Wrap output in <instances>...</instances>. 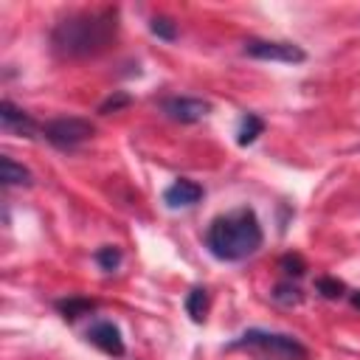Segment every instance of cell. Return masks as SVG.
I'll return each mask as SVG.
<instances>
[{"label": "cell", "instance_id": "obj_16", "mask_svg": "<svg viewBox=\"0 0 360 360\" xmlns=\"http://www.w3.org/2000/svg\"><path fill=\"white\" fill-rule=\"evenodd\" d=\"M315 290L323 295V298H340L343 295V281H338V278H329V276H321L318 281H315Z\"/></svg>", "mask_w": 360, "mask_h": 360}, {"label": "cell", "instance_id": "obj_8", "mask_svg": "<svg viewBox=\"0 0 360 360\" xmlns=\"http://www.w3.org/2000/svg\"><path fill=\"white\" fill-rule=\"evenodd\" d=\"M200 200H202V186L194 183V180H188V177L174 180V183L163 191V202H166L169 208H191V205H197Z\"/></svg>", "mask_w": 360, "mask_h": 360}, {"label": "cell", "instance_id": "obj_1", "mask_svg": "<svg viewBox=\"0 0 360 360\" xmlns=\"http://www.w3.org/2000/svg\"><path fill=\"white\" fill-rule=\"evenodd\" d=\"M118 34V11H79L59 20L51 31V48L62 59H84L107 51Z\"/></svg>", "mask_w": 360, "mask_h": 360}, {"label": "cell", "instance_id": "obj_13", "mask_svg": "<svg viewBox=\"0 0 360 360\" xmlns=\"http://www.w3.org/2000/svg\"><path fill=\"white\" fill-rule=\"evenodd\" d=\"M56 309L68 318V321H76L79 315H87L96 309V301L90 298H65V301H56Z\"/></svg>", "mask_w": 360, "mask_h": 360}, {"label": "cell", "instance_id": "obj_7", "mask_svg": "<svg viewBox=\"0 0 360 360\" xmlns=\"http://www.w3.org/2000/svg\"><path fill=\"white\" fill-rule=\"evenodd\" d=\"M87 340L96 349H101L104 354H110V357H121L124 354V338H121V332H118V326L112 321H96V323H90Z\"/></svg>", "mask_w": 360, "mask_h": 360}, {"label": "cell", "instance_id": "obj_2", "mask_svg": "<svg viewBox=\"0 0 360 360\" xmlns=\"http://www.w3.org/2000/svg\"><path fill=\"white\" fill-rule=\"evenodd\" d=\"M262 225L253 208H236L211 219L205 231V248L219 262H242L262 248Z\"/></svg>", "mask_w": 360, "mask_h": 360}, {"label": "cell", "instance_id": "obj_20", "mask_svg": "<svg viewBox=\"0 0 360 360\" xmlns=\"http://www.w3.org/2000/svg\"><path fill=\"white\" fill-rule=\"evenodd\" d=\"M352 307L360 309V292H352Z\"/></svg>", "mask_w": 360, "mask_h": 360}, {"label": "cell", "instance_id": "obj_12", "mask_svg": "<svg viewBox=\"0 0 360 360\" xmlns=\"http://www.w3.org/2000/svg\"><path fill=\"white\" fill-rule=\"evenodd\" d=\"M205 309H208V290L205 287H194L188 295H186V312L191 315V321H202L205 318Z\"/></svg>", "mask_w": 360, "mask_h": 360}, {"label": "cell", "instance_id": "obj_9", "mask_svg": "<svg viewBox=\"0 0 360 360\" xmlns=\"http://www.w3.org/2000/svg\"><path fill=\"white\" fill-rule=\"evenodd\" d=\"M0 124L6 132H22V135H31L34 132V121L25 110H20L17 104H11L8 98L0 101Z\"/></svg>", "mask_w": 360, "mask_h": 360}, {"label": "cell", "instance_id": "obj_5", "mask_svg": "<svg viewBox=\"0 0 360 360\" xmlns=\"http://www.w3.org/2000/svg\"><path fill=\"white\" fill-rule=\"evenodd\" d=\"M248 56L253 59H264V62H287V65H298L307 59L304 48H298L295 42H276V39H248L242 48Z\"/></svg>", "mask_w": 360, "mask_h": 360}, {"label": "cell", "instance_id": "obj_17", "mask_svg": "<svg viewBox=\"0 0 360 360\" xmlns=\"http://www.w3.org/2000/svg\"><path fill=\"white\" fill-rule=\"evenodd\" d=\"M273 298H276L278 304H287V307H290V304H298L304 295H301V290L292 287V284H278V287L273 290Z\"/></svg>", "mask_w": 360, "mask_h": 360}, {"label": "cell", "instance_id": "obj_4", "mask_svg": "<svg viewBox=\"0 0 360 360\" xmlns=\"http://www.w3.org/2000/svg\"><path fill=\"white\" fill-rule=\"evenodd\" d=\"M96 127L87 121V118H79V115H62V118H53L42 127V135L51 146L62 149V152H70L82 143H87L93 138Z\"/></svg>", "mask_w": 360, "mask_h": 360}, {"label": "cell", "instance_id": "obj_19", "mask_svg": "<svg viewBox=\"0 0 360 360\" xmlns=\"http://www.w3.org/2000/svg\"><path fill=\"white\" fill-rule=\"evenodd\" d=\"M127 104H129V96H127V93H115V96H110L107 101H101L98 112H101V115H110V112H118V110L127 107Z\"/></svg>", "mask_w": 360, "mask_h": 360}, {"label": "cell", "instance_id": "obj_3", "mask_svg": "<svg viewBox=\"0 0 360 360\" xmlns=\"http://www.w3.org/2000/svg\"><path fill=\"white\" fill-rule=\"evenodd\" d=\"M228 349H256V352H264L276 360H307L309 352L301 340H295L292 335H284V332H267V329H248L242 332L236 340L228 343Z\"/></svg>", "mask_w": 360, "mask_h": 360}, {"label": "cell", "instance_id": "obj_6", "mask_svg": "<svg viewBox=\"0 0 360 360\" xmlns=\"http://www.w3.org/2000/svg\"><path fill=\"white\" fill-rule=\"evenodd\" d=\"M160 110H163V115L172 118V121L197 124V121L208 118L211 104L202 101V98H194V96H169V98L160 101Z\"/></svg>", "mask_w": 360, "mask_h": 360}, {"label": "cell", "instance_id": "obj_15", "mask_svg": "<svg viewBox=\"0 0 360 360\" xmlns=\"http://www.w3.org/2000/svg\"><path fill=\"white\" fill-rule=\"evenodd\" d=\"M96 262H98L101 270L112 273V270H118V264H121V250H118L115 245H104V248L96 250Z\"/></svg>", "mask_w": 360, "mask_h": 360}, {"label": "cell", "instance_id": "obj_10", "mask_svg": "<svg viewBox=\"0 0 360 360\" xmlns=\"http://www.w3.org/2000/svg\"><path fill=\"white\" fill-rule=\"evenodd\" d=\"M0 180H3V186H31L34 183L31 172L8 155H0Z\"/></svg>", "mask_w": 360, "mask_h": 360}, {"label": "cell", "instance_id": "obj_14", "mask_svg": "<svg viewBox=\"0 0 360 360\" xmlns=\"http://www.w3.org/2000/svg\"><path fill=\"white\" fill-rule=\"evenodd\" d=\"M149 31H152L158 39H166V42H174V39H177V25H174V20H169V17H152V20H149Z\"/></svg>", "mask_w": 360, "mask_h": 360}, {"label": "cell", "instance_id": "obj_11", "mask_svg": "<svg viewBox=\"0 0 360 360\" xmlns=\"http://www.w3.org/2000/svg\"><path fill=\"white\" fill-rule=\"evenodd\" d=\"M262 132H264V121H262L256 112H248V115H242V121H239L236 143H239V146H248V143H253Z\"/></svg>", "mask_w": 360, "mask_h": 360}, {"label": "cell", "instance_id": "obj_18", "mask_svg": "<svg viewBox=\"0 0 360 360\" xmlns=\"http://www.w3.org/2000/svg\"><path fill=\"white\" fill-rule=\"evenodd\" d=\"M281 270L287 273V276H304V270H307V264H304V259L298 256V253H287V256H281Z\"/></svg>", "mask_w": 360, "mask_h": 360}]
</instances>
